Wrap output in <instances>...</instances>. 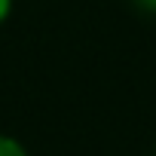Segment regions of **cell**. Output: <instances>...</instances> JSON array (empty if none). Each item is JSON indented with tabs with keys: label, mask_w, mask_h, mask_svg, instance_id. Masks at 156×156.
<instances>
[{
	"label": "cell",
	"mask_w": 156,
	"mask_h": 156,
	"mask_svg": "<svg viewBox=\"0 0 156 156\" xmlns=\"http://www.w3.org/2000/svg\"><path fill=\"white\" fill-rule=\"evenodd\" d=\"M0 156H31L16 138H9V135H0Z\"/></svg>",
	"instance_id": "1"
},
{
	"label": "cell",
	"mask_w": 156,
	"mask_h": 156,
	"mask_svg": "<svg viewBox=\"0 0 156 156\" xmlns=\"http://www.w3.org/2000/svg\"><path fill=\"white\" fill-rule=\"evenodd\" d=\"M9 12H12V0H0V22H3Z\"/></svg>",
	"instance_id": "2"
},
{
	"label": "cell",
	"mask_w": 156,
	"mask_h": 156,
	"mask_svg": "<svg viewBox=\"0 0 156 156\" xmlns=\"http://www.w3.org/2000/svg\"><path fill=\"white\" fill-rule=\"evenodd\" d=\"M138 3H141L144 9H150V12H156V0H138Z\"/></svg>",
	"instance_id": "3"
}]
</instances>
